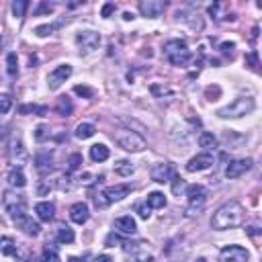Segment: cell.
Here are the masks:
<instances>
[{
    "label": "cell",
    "mask_w": 262,
    "mask_h": 262,
    "mask_svg": "<svg viewBox=\"0 0 262 262\" xmlns=\"http://www.w3.org/2000/svg\"><path fill=\"white\" fill-rule=\"evenodd\" d=\"M246 211L238 201H227L223 203L211 217V227L217 229V232H223V229H234L238 225L244 223Z\"/></svg>",
    "instance_id": "cell-1"
},
{
    "label": "cell",
    "mask_w": 262,
    "mask_h": 262,
    "mask_svg": "<svg viewBox=\"0 0 262 262\" xmlns=\"http://www.w3.org/2000/svg\"><path fill=\"white\" fill-rule=\"evenodd\" d=\"M254 109H256V101L252 96H238L236 101L221 107L217 111V117H221V119H240L244 115H250Z\"/></svg>",
    "instance_id": "cell-2"
},
{
    "label": "cell",
    "mask_w": 262,
    "mask_h": 262,
    "mask_svg": "<svg viewBox=\"0 0 262 262\" xmlns=\"http://www.w3.org/2000/svg\"><path fill=\"white\" fill-rule=\"evenodd\" d=\"M115 142L119 148H123L125 152H131V154H138V152H144L146 150V140L136 134V131L131 129H117L113 134Z\"/></svg>",
    "instance_id": "cell-3"
},
{
    "label": "cell",
    "mask_w": 262,
    "mask_h": 262,
    "mask_svg": "<svg viewBox=\"0 0 262 262\" xmlns=\"http://www.w3.org/2000/svg\"><path fill=\"white\" fill-rule=\"evenodd\" d=\"M164 55L172 66H186L190 59V51L182 39H170L164 43Z\"/></svg>",
    "instance_id": "cell-4"
},
{
    "label": "cell",
    "mask_w": 262,
    "mask_h": 262,
    "mask_svg": "<svg viewBox=\"0 0 262 262\" xmlns=\"http://www.w3.org/2000/svg\"><path fill=\"white\" fill-rule=\"evenodd\" d=\"M207 196H209V190L203 186V184H190L186 186V201H188V215H196L207 203Z\"/></svg>",
    "instance_id": "cell-5"
},
{
    "label": "cell",
    "mask_w": 262,
    "mask_h": 262,
    "mask_svg": "<svg viewBox=\"0 0 262 262\" xmlns=\"http://www.w3.org/2000/svg\"><path fill=\"white\" fill-rule=\"evenodd\" d=\"M131 192V184H115V186H107L101 194L94 196V203L96 207H107L115 201H121Z\"/></svg>",
    "instance_id": "cell-6"
},
{
    "label": "cell",
    "mask_w": 262,
    "mask_h": 262,
    "mask_svg": "<svg viewBox=\"0 0 262 262\" xmlns=\"http://www.w3.org/2000/svg\"><path fill=\"white\" fill-rule=\"evenodd\" d=\"M5 207H7V211L11 213V219H13V221L19 219V217H23V215H27V203H25L23 196H19V194L5 192Z\"/></svg>",
    "instance_id": "cell-7"
},
{
    "label": "cell",
    "mask_w": 262,
    "mask_h": 262,
    "mask_svg": "<svg viewBox=\"0 0 262 262\" xmlns=\"http://www.w3.org/2000/svg\"><path fill=\"white\" fill-rule=\"evenodd\" d=\"M123 246H125L127 254L134 258V262H154V254L150 252V248H148L146 242H136V244L125 242Z\"/></svg>",
    "instance_id": "cell-8"
},
{
    "label": "cell",
    "mask_w": 262,
    "mask_h": 262,
    "mask_svg": "<svg viewBox=\"0 0 262 262\" xmlns=\"http://www.w3.org/2000/svg\"><path fill=\"white\" fill-rule=\"evenodd\" d=\"M76 43H78L80 51L88 53V51H94L98 47V43H101V35H98L96 31L86 29V31H80L78 35H76Z\"/></svg>",
    "instance_id": "cell-9"
},
{
    "label": "cell",
    "mask_w": 262,
    "mask_h": 262,
    "mask_svg": "<svg viewBox=\"0 0 262 262\" xmlns=\"http://www.w3.org/2000/svg\"><path fill=\"white\" fill-rule=\"evenodd\" d=\"M70 76H72V66H70V63L57 66V68H55L53 72H49V76H47V86H49V90H57Z\"/></svg>",
    "instance_id": "cell-10"
},
{
    "label": "cell",
    "mask_w": 262,
    "mask_h": 262,
    "mask_svg": "<svg viewBox=\"0 0 262 262\" xmlns=\"http://www.w3.org/2000/svg\"><path fill=\"white\" fill-rule=\"evenodd\" d=\"M252 166H254V160H252V158L234 160V162H229V164H227V168H225V176H227L229 180L240 178L242 174H246L248 170H252Z\"/></svg>",
    "instance_id": "cell-11"
},
{
    "label": "cell",
    "mask_w": 262,
    "mask_h": 262,
    "mask_svg": "<svg viewBox=\"0 0 262 262\" xmlns=\"http://www.w3.org/2000/svg\"><path fill=\"white\" fill-rule=\"evenodd\" d=\"M221 260H223V262H248V260H250V254H248L246 248L232 244V246H225V248L221 250Z\"/></svg>",
    "instance_id": "cell-12"
},
{
    "label": "cell",
    "mask_w": 262,
    "mask_h": 262,
    "mask_svg": "<svg viewBox=\"0 0 262 262\" xmlns=\"http://www.w3.org/2000/svg\"><path fill=\"white\" fill-rule=\"evenodd\" d=\"M150 176H152L154 182L164 184V182H170V178L174 176V172H172V166H170L168 162H158V164H154V166H152Z\"/></svg>",
    "instance_id": "cell-13"
},
{
    "label": "cell",
    "mask_w": 262,
    "mask_h": 262,
    "mask_svg": "<svg viewBox=\"0 0 262 262\" xmlns=\"http://www.w3.org/2000/svg\"><path fill=\"white\" fill-rule=\"evenodd\" d=\"M213 162H215L213 156L209 152H205V154H199V156L190 158L188 164H186V170L188 172H203V170H207V168L213 166Z\"/></svg>",
    "instance_id": "cell-14"
},
{
    "label": "cell",
    "mask_w": 262,
    "mask_h": 262,
    "mask_svg": "<svg viewBox=\"0 0 262 262\" xmlns=\"http://www.w3.org/2000/svg\"><path fill=\"white\" fill-rule=\"evenodd\" d=\"M164 9H166V3H162V0H142L140 3V13L148 19H158Z\"/></svg>",
    "instance_id": "cell-15"
},
{
    "label": "cell",
    "mask_w": 262,
    "mask_h": 262,
    "mask_svg": "<svg viewBox=\"0 0 262 262\" xmlns=\"http://www.w3.org/2000/svg\"><path fill=\"white\" fill-rule=\"evenodd\" d=\"M11 160H13V164H17V168H21L27 162V150L23 146L21 136L13 138V142H11Z\"/></svg>",
    "instance_id": "cell-16"
},
{
    "label": "cell",
    "mask_w": 262,
    "mask_h": 262,
    "mask_svg": "<svg viewBox=\"0 0 262 262\" xmlns=\"http://www.w3.org/2000/svg\"><path fill=\"white\" fill-rule=\"evenodd\" d=\"M115 229L125 236H134L138 232V223L131 215H123V217H117L115 219Z\"/></svg>",
    "instance_id": "cell-17"
},
{
    "label": "cell",
    "mask_w": 262,
    "mask_h": 262,
    "mask_svg": "<svg viewBox=\"0 0 262 262\" xmlns=\"http://www.w3.org/2000/svg\"><path fill=\"white\" fill-rule=\"evenodd\" d=\"M15 225H17L19 229H23V232H25L27 236H37V234L41 232L39 223H37V221H33V217H29V215H23V217L15 219Z\"/></svg>",
    "instance_id": "cell-18"
},
{
    "label": "cell",
    "mask_w": 262,
    "mask_h": 262,
    "mask_svg": "<svg viewBox=\"0 0 262 262\" xmlns=\"http://www.w3.org/2000/svg\"><path fill=\"white\" fill-rule=\"evenodd\" d=\"M88 217H90V211H88V205H86V203H74V205L70 207V219H72L74 223L82 225V223L88 221Z\"/></svg>",
    "instance_id": "cell-19"
},
{
    "label": "cell",
    "mask_w": 262,
    "mask_h": 262,
    "mask_svg": "<svg viewBox=\"0 0 262 262\" xmlns=\"http://www.w3.org/2000/svg\"><path fill=\"white\" fill-rule=\"evenodd\" d=\"M35 213L41 221H51L53 215H55V205L49 203V201H41V203L35 205Z\"/></svg>",
    "instance_id": "cell-20"
},
{
    "label": "cell",
    "mask_w": 262,
    "mask_h": 262,
    "mask_svg": "<svg viewBox=\"0 0 262 262\" xmlns=\"http://www.w3.org/2000/svg\"><path fill=\"white\" fill-rule=\"evenodd\" d=\"M0 254L5 256H19V248H17V242L9 236L0 238Z\"/></svg>",
    "instance_id": "cell-21"
},
{
    "label": "cell",
    "mask_w": 262,
    "mask_h": 262,
    "mask_svg": "<svg viewBox=\"0 0 262 262\" xmlns=\"http://www.w3.org/2000/svg\"><path fill=\"white\" fill-rule=\"evenodd\" d=\"M109 156H111V152L105 144H96V146L90 148V158L94 162H105V160H109Z\"/></svg>",
    "instance_id": "cell-22"
},
{
    "label": "cell",
    "mask_w": 262,
    "mask_h": 262,
    "mask_svg": "<svg viewBox=\"0 0 262 262\" xmlns=\"http://www.w3.org/2000/svg\"><path fill=\"white\" fill-rule=\"evenodd\" d=\"M9 184L11 186H17V188H23L27 184V176L23 172V168H13L9 172Z\"/></svg>",
    "instance_id": "cell-23"
},
{
    "label": "cell",
    "mask_w": 262,
    "mask_h": 262,
    "mask_svg": "<svg viewBox=\"0 0 262 262\" xmlns=\"http://www.w3.org/2000/svg\"><path fill=\"white\" fill-rule=\"evenodd\" d=\"M96 134V127L92 125V123H80L78 127H76V131H74V136L78 138V140H88V138H92Z\"/></svg>",
    "instance_id": "cell-24"
},
{
    "label": "cell",
    "mask_w": 262,
    "mask_h": 262,
    "mask_svg": "<svg viewBox=\"0 0 262 262\" xmlns=\"http://www.w3.org/2000/svg\"><path fill=\"white\" fill-rule=\"evenodd\" d=\"M148 207L150 209H162V207H166V196H164L162 192L154 190L148 194Z\"/></svg>",
    "instance_id": "cell-25"
},
{
    "label": "cell",
    "mask_w": 262,
    "mask_h": 262,
    "mask_svg": "<svg viewBox=\"0 0 262 262\" xmlns=\"http://www.w3.org/2000/svg\"><path fill=\"white\" fill-rule=\"evenodd\" d=\"M55 111H57L59 115H63V117H68V115H72L74 105H72V101H70L68 96H59V98H57V105H55Z\"/></svg>",
    "instance_id": "cell-26"
},
{
    "label": "cell",
    "mask_w": 262,
    "mask_h": 262,
    "mask_svg": "<svg viewBox=\"0 0 262 262\" xmlns=\"http://www.w3.org/2000/svg\"><path fill=\"white\" fill-rule=\"evenodd\" d=\"M51 154L49 152H45V154H37V158H35V164H37V170L43 174V172H49L51 170Z\"/></svg>",
    "instance_id": "cell-27"
},
{
    "label": "cell",
    "mask_w": 262,
    "mask_h": 262,
    "mask_svg": "<svg viewBox=\"0 0 262 262\" xmlns=\"http://www.w3.org/2000/svg\"><path fill=\"white\" fill-rule=\"evenodd\" d=\"M74 229H70L68 225H59L57 227V242L59 244H72L74 242Z\"/></svg>",
    "instance_id": "cell-28"
},
{
    "label": "cell",
    "mask_w": 262,
    "mask_h": 262,
    "mask_svg": "<svg viewBox=\"0 0 262 262\" xmlns=\"http://www.w3.org/2000/svg\"><path fill=\"white\" fill-rule=\"evenodd\" d=\"M115 172L119 174V176H131L136 172V166L131 164L129 160H119L117 164H115Z\"/></svg>",
    "instance_id": "cell-29"
},
{
    "label": "cell",
    "mask_w": 262,
    "mask_h": 262,
    "mask_svg": "<svg viewBox=\"0 0 262 262\" xmlns=\"http://www.w3.org/2000/svg\"><path fill=\"white\" fill-rule=\"evenodd\" d=\"M199 146L205 148V150H215L217 148V138L213 134H209V131H203V134L199 136Z\"/></svg>",
    "instance_id": "cell-30"
},
{
    "label": "cell",
    "mask_w": 262,
    "mask_h": 262,
    "mask_svg": "<svg viewBox=\"0 0 262 262\" xmlns=\"http://www.w3.org/2000/svg\"><path fill=\"white\" fill-rule=\"evenodd\" d=\"M27 9H29V3H27V0H17V3H13V15L19 17V19L25 17V11H27Z\"/></svg>",
    "instance_id": "cell-31"
},
{
    "label": "cell",
    "mask_w": 262,
    "mask_h": 262,
    "mask_svg": "<svg viewBox=\"0 0 262 262\" xmlns=\"http://www.w3.org/2000/svg\"><path fill=\"white\" fill-rule=\"evenodd\" d=\"M19 113L21 115H27V113H37V115H45L47 113V109L45 107H35V105H23V107H19Z\"/></svg>",
    "instance_id": "cell-32"
},
{
    "label": "cell",
    "mask_w": 262,
    "mask_h": 262,
    "mask_svg": "<svg viewBox=\"0 0 262 262\" xmlns=\"http://www.w3.org/2000/svg\"><path fill=\"white\" fill-rule=\"evenodd\" d=\"M57 27H59L57 23H55V25H39V27L35 29V35H37V37H47V35H51V33H53Z\"/></svg>",
    "instance_id": "cell-33"
},
{
    "label": "cell",
    "mask_w": 262,
    "mask_h": 262,
    "mask_svg": "<svg viewBox=\"0 0 262 262\" xmlns=\"http://www.w3.org/2000/svg\"><path fill=\"white\" fill-rule=\"evenodd\" d=\"M41 262H61L59 260V254H57V250H53V248H45L43 250V256H41Z\"/></svg>",
    "instance_id": "cell-34"
},
{
    "label": "cell",
    "mask_w": 262,
    "mask_h": 262,
    "mask_svg": "<svg viewBox=\"0 0 262 262\" xmlns=\"http://www.w3.org/2000/svg\"><path fill=\"white\" fill-rule=\"evenodd\" d=\"M13 109V98L9 94H0V115H5Z\"/></svg>",
    "instance_id": "cell-35"
},
{
    "label": "cell",
    "mask_w": 262,
    "mask_h": 262,
    "mask_svg": "<svg viewBox=\"0 0 262 262\" xmlns=\"http://www.w3.org/2000/svg\"><path fill=\"white\" fill-rule=\"evenodd\" d=\"M80 166H82V154H72V156L68 158V170L74 172V170H78Z\"/></svg>",
    "instance_id": "cell-36"
},
{
    "label": "cell",
    "mask_w": 262,
    "mask_h": 262,
    "mask_svg": "<svg viewBox=\"0 0 262 262\" xmlns=\"http://www.w3.org/2000/svg\"><path fill=\"white\" fill-rule=\"evenodd\" d=\"M7 63H9V74L11 76H17V72H19V68H17V53H9V57H7Z\"/></svg>",
    "instance_id": "cell-37"
},
{
    "label": "cell",
    "mask_w": 262,
    "mask_h": 262,
    "mask_svg": "<svg viewBox=\"0 0 262 262\" xmlns=\"http://www.w3.org/2000/svg\"><path fill=\"white\" fill-rule=\"evenodd\" d=\"M74 92H76L78 96H84V98H92V96H94V90H92L90 86H82V84L74 86Z\"/></svg>",
    "instance_id": "cell-38"
},
{
    "label": "cell",
    "mask_w": 262,
    "mask_h": 262,
    "mask_svg": "<svg viewBox=\"0 0 262 262\" xmlns=\"http://www.w3.org/2000/svg\"><path fill=\"white\" fill-rule=\"evenodd\" d=\"M172 180H174V182H172V192H174V194H180V192L186 188L184 180H182L180 176H172Z\"/></svg>",
    "instance_id": "cell-39"
},
{
    "label": "cell",
    "mask_w": 262,
    "mask_h": 262,
    "mask_svg": "<svg viewBox=\"0 0 262 262\" xmlns=\"http://www.w3.org/2000/svg\"><path fill=\"white\" fill-rule=\"evenodd\" d=\"M246 63L250 66L252 70H258V53H256V51H250V53L246 55Z\"/></svg>",
    "instance_id": "cell-40"
},
{
    "label": "cell",
    "mask_w": 262,
    "mask_h": 262,
    "mask_svg": "<svg viewBox=\"0 0 262 262\" xmlns=\"http://www.w3.org/2000/svg\"><path fill=\"white\" fill-rule=\"evenodd\" d=\"M47 138H49V131H47L43 125L37 127V131H35V140H37V142H45Z\"/></svg>",
    "instance_id": "cell-41"
},
{
    "label": "cell",
    "mask_w": 262,
    "mask_h": 262,
    "mask_svg": "<svg viewBox=\"0 0 262 262\" xmlns=\"http://www.w3.org/2000/svg\"><path fill=\"white\" fill-rule=\"evenodd\" d=\"M53 11V5H47V3H41L39 7H37V11H35V15H43V13H51Z\"/></svg>",
    "instance_id": "cell-42"
},
{
    "label": "cell",
    "mask_w": 262,
    "mask_h": 262,
    "mask_svg": "<svg viewBox=\"0 0 262 262\" xmlns=\"http://www.w3.org/2000/svg\"><path fill=\"white\" fill-rule=\"evenodd\" d=\"M113 11H115V5H113V3H107V5L103 7V11H101V15H103V17L107 19V17H111V13H113Z\"/></svg>",
    "instance_id": "cell-43"
},
{
    "label": "cell",
    "mask_w": 262,
    "mask_h": 262,
    "mask_svg": "<svg viewBox=\"0 0 262 262\" xmlns=\"http://www.w3.org/2000/svg\"><path fill=\"white\" fill-rule=\"evenodd\" d=\"M138 213H140L142 219H148V217H150V207H146V205H138Z\"/></svg>",
    "instance_id": "cell-44"
},
{
    "label": "cell",
    "mask_w": 262,
    "mask_h": 262,
    "mask_svg": "<svg viewBox=\"0 0 262 262\" xmlns=\"http://www.w3.org/2000/svg\"><path fill=\"white\" fill-rule=\"evenodd\" d=\"M234 47H236V43H221V51L223 53H232Z\"/></svg>",
    "instance_id": "cell-45"
},
{
    "label": "cell",
    "mask_w": 262,
    "mask_h": 262,
    "mask_svg": "<svg viewBox=\"0 0 262 262\" xmlns=\"http://www.w3.org/2000/svg\"><path fill=\"white\" fill-rule=\"evenodd\" d=\"M152 92H154V94H166V92H170V90H168V88H162V86H156V84H154V86H152Z\"/></svg>",
    "instance_id": "cell-46"
},
{
    "label": "cell",
    "mask_w": 262,
    "mask_h": 262,
    "mask_svg": "<svg viewBox=\"0 0 262 262\" xmlns=\"http://www.w3.org/2000/svg\"><path fill=\"white\" fill-rule=\"evenodd\" d=\"M94 262H113V258L107 256V254H101V256H96V258H94Z\"/></svg>",
    "instance_id": "cell-47"
},
{
    "label": "cell",
    "mask_w": 262,
    "mask_h": 262,
    "mask_svg": "<svg viewBox=\"0 0 262 262\" xmlns=\"http://www.w3.org/2000/svg\"><path fill=\"white\" fill-rule=\"evenodd\" d=\"M248 234H250V236H256V234H258V227H256V225L248 227Z\"/></svg>",
    "instance_id": "cell-48"
},
{
    "label": "cell",
    "mask_w": 262,
    "mask_h": 262,
    "mask_svg": "<svg viewBox=\"0 0 262 262\" xmlns=\"http://www.w3.org/2000/svg\"><path fill=\"white\" fill-rule=\"evenodd\" d=\"M68 262H84L82 258H76V256H72V258H68Z\"/></svg>",
    "instance_id": "cell-49"
},
{
    "label": "cell",
    "mask_w": 262,
    "mask_h": 262,
    "mask_svg": "<svg viewBox=\"0 0 262 262\" xmlns=\"http://www.w3.org/2000/svg\"><path fill=\"white\" fill-rule=\"evenodd\" d=\"M123 19H125V21H131V19H134V15H131V13H125Z\"/></svg>",
    "instance_id": "cell-50"
},
{
    "label": "cell",
    "mask_w": 262,
    "mask_h": 262,
    "mask_svg": "<svg viewBox=\"0 0 262 262\" xmlns=\"http://www.w3.org/2000/svg\"><path fill=\"white\" fill-rule=\"evenodd\" d=\"M196 262H207V260H205V258H199V260H196Z\"/></svg>",
    "instance_id": "cell-51"
}]
</instances>
